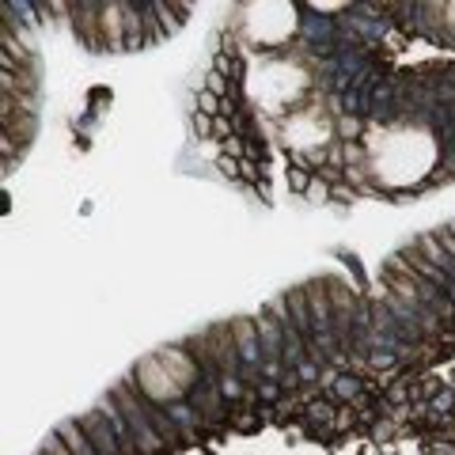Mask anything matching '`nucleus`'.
<instances>
[{"mask_svg": "<svg viewBox=\"0 0 455 455\" xmlns=\"http://www.w3.org/2000/svg\"><path fill=\"white\" fill-rule=\"evenodd\" d=\"M364 171L376 187L406 190L433 175L440 160V145L425 125H383V130H364Z\"/></svg>", "mask_w": 455, "mask_h": 455, "instance_id": "f257e3e1", "label": "nucleus"}, {"mask_svg": "<svg viewBox=\"0 0 455 455\" xmlns=\"http://www.w3.org/2000/svg\"><path fill=\"white\" fill-rule=\"evenodd\" d=\"M307 88V76L304 68H296L289 61H274L266 57L259 61V68H247V95L251 103H259L269 114H281V110H296L300 107V95Z\"/></svg>", "mask_w": 455, "mask_h": 455, "instance_id": "f03ea898", "label": "nucleus"}, {"mask_svg": "<svg viewBox=\"0 0 455 455\" xmlns=\"http://www.w3.org/2000/svg\"><path fill=\"white\" fill-rule=\"evenodd\" d=\"M296 12H300L296 4H243L235 16V31L254 50H281L289 46L296 27H300Z\"/></svg>", "mask_w": 455, "mask_h": 455, "instance_id": "7ed1b4c3", "label": "nucleus"}, {"mask_svg": "<svg viewBox=\"0 0 455 455\" xmlns=\"http://www.w3.org/2000/svg\"><path fill=\"white\" fill-rule=\"evenodd\" d=\"M281 140L284 148L300 156L307 171H319V164L326 160V145L334 140V122L315 103H300L281 118Z\"/></svg>", "mask_w": 455, "mask_h": 455, "instance_id": "20e7f679", "label": "nucleus"}, {"mask_svg": "<svg viewBox=\"0 0 455 455\" xmlns=\"http://www.w3.org/2000/svg\"><path fill=\"white\" fill-rule=\"evenodd\" d=\"M76 421H80V429L88 433V440L95 444V451H99V455H125V451H122V436H118V429H114V425L107 421L103 410L80 414Z\"/></svg>", "mask_w": 455, "mask_h": 455, "instance_id": "39448f33", "label": "nucleus"}, {"mask_svg": "<svg viewBox=\"0 0 455 455\" xmlns=\"http://www.w3.org/2000/svg\"><path fill=\"white\" fill-rule=\"evenodd\" d=\"M232 338H235L239 361H243V364H262V338H259V323H251V319H235V323H232Z\"/></svg>", "mask_w": 455, "mask_h": 455, "instance_id": "423d86ee", "label": "nucleus"}, {"mask_svg": "<svg viewBox=\"0 0 455 455\" xmlns=\"http://www.w3.org/2000/svg\"><path fill=\"white\" fill-rule=\"evenodd\" d=\"M57 436L65 440V448L73 451V455H99L95 444L88 440V433L80 429V421H61V425H57Z\"/></svg>", "mask_w": 455, "mask_h": 455, "instance_id": "0eeeda50", "label": "nucleus"}, {"mask_svg": "<svg viewBox=\"0 0 455 455\" xmlns=\"http://www.w3.org/2000/svg\"><path fill=\"white\" fill-rule=\"evenodd\" d=\"M307 202H315V205H323V202H331V179H323V175H315L311 179V187H307Z\"/></svg>", "mask_w": 455, "mask_h": 455, "instance_id": "6e6552de", "label": "nucleus"}, {"mask_svg": "<svg viewBox=\"0 0 455 455\" xmlns=\"http://www.w3.org/2000/svg\"><path fill=\"white\" fill-rule=\"evenodd\" d=\"M334 387H338V395H341V398H349V395H357V391H361V383L353 379V376H338Z\"/></svg>", "mask_w": 455, "mask_h": 455, "instance_id": "1a4fd4ad", "label": "nucleus"}, {"mask_svg": "<svg viewBox=\"0 0 455 455\" xmlns=\"http://www.w3.org/2000/svg\"><path fill=\"white\" fill-rule=\"evenodd\" d=\"M42 455H73V451H68V448H65V440L53 433V436L46 440V451H42Z\"/></svg>", "mask_w": 455, "mask_h": 455, "instance_id": "9d476101", "label": "nucleus"}, {"mask_svg": "<svg viewBox=\"0 0 455 455\" xmlns=\"http://www.w3.org/2000/svg\"><path fill=\"white\" fill-rule=\"evenodd\" d=\"M440 12H444V16H440V23H444V31L455 38V4H444Z\"/></svg>", "mask_w": 455, "mask_h": 455, "instance_id": "9b49d317", "label": "nucleus"}, {"mask_svg": "<svg viewBox=\"0 0 455 455\" xmlns=\"http://www.w3.org/2000/svg\"><path fill=\"white\" fill-rule=\"evenodd\" d=\"M243 179H251V182H254V179H262V167L254 164V160H243Z\"/></svg>", "mask_w": 455, "mask_h": 455, "instance_id": "f8f14e48", "label": "nucleus"}]
</instances>
